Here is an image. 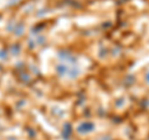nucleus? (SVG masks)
<instances>
[{
	"instance_id": "f257e3e1",
	"label": "nucleus",
	"mask_w": 149,
	"mask_h": 140,
	"mask_svg": "<svg viewBox=\"0 0 149 140\" xmlns=\"http://www.w3.org/2000/svg\"><path fill=\"white\" fill-rule=\"evenodd\" d=\"M143 83H146V86L149 87V67L143 72Z\"/></svg>"
}]
</instances>
